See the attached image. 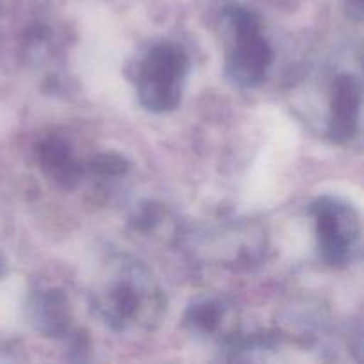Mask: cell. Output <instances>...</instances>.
Listing matches in <instances>:
<instances>
[{"mask_svg":"<svg viewBox=\"0 0 364 364\" xmlns=\"http://www.w3.org/2000/svg\"><path fill=\"white\" fill-rule=\"evenodd\" d=\"M139 304H141V295L135 290L132 283L117 284L109 294V320L110 322H127L137 315Z\"/></svg>","mask_w":364,"mask_h":364,"instance_id":"7","label":"cell"},{"mask_svg":"<svg viewBox=\"0 0 364 364\" xmlns=\"http://www.w3.org/2000/svg\"><path fill=\"white\" fill-rule=\"evenodd\" d=\"M329 135L333 141L345 142L352 139L359 127L361 110V82L352 75H341L336 78L331 105Z\"/></svg>","mask_w":364,"mask_h":364,"instance_id":"3","label":"cell"},{"mask_svg":"<svg viewBox=\"0 0 364 364\" xmlns=\"http://www.w3.org/2000/svg\"><path fill=\"white\" fill-rule=\"evenodd\" d=\"M188 59L183 50L171 43L155 46L142 64L139 96L146 109L164 112L180 103L181 84L187 75Z\"/></svg>","mask_w":364,"mask_h":364,"instance_id":"1","label":"cell"},{"mask_svg":"<svg viewBox=\"0 0 364 364\" xmlns=\"http://www.w3.org/2000/svg\"><path fill=\"white\" fill-rule=\"evenodd\" d=\"M272 63V50L269 43L258 34L238 38V46L231 53L228 73L237 84L252 87L259 84Z\"/></svg>","mask_w":364,"mask_h":364,"instance_id":"4","label":"cell"},{"mask_svg":"<svg viewBox=\"0 0 364 364\" xmlns=\"http://www.w3.org/2000/svg\"><path fill=\"white\" fill-rule=\"evenodd\" d=\"M220 315H223V311H220L219 304H215V302H201V304H196L191 308L188 322L208 333V331H213L219 326Z\"/></svg>","mask_w":364,"mask_h":364,"instance_id":"8","label":"cell"},{"mask_svg":"<svg viewBox=\"0 0 364 364\" xmlns=\"http://www.w3.org/2000/svg\"><path fill=\"white\" fill-rule=\"evenodd\" d=\"M348 7H350V14L355 20H361L363 14V0H348Z\"/></svg>","mask_w":364,"mask_h":364,"instance_id":"10","label":"cell"},{"mask_svg":"<svg viewBox=\"0 0 364 364\" xmlns=\"http://www.w3.org/2000/svg\"><path fill=\"white\" fill-rule=\"evenodd\" d=\"M315 212L323 259L331 265H340L348 255V230L358 228V223L352 219L350 210L340 206L333 199H320Z\"/></svg>","mask_w":364,"mask_h":364,"instance_id":"2","label":"cell"},{"mask_svg":"<svg viewBox=\"0 0 364 364\" xmlns=\"http://www.w3.org/2000/svg\"><path fill=\"white\" fill-rule=\"evenodd\" d=\"M39 156H41L43 166L52 171L57 181H60L64 187H71L78 180L80 173L77 169V164L71 160L70 148L63 139L50 137L48 141L43 142Z\"/></svg>","mask_w":364,"mask_h":364,"instance_id":"5","label":"cell"},{"mask_svg":"<svg viewBox=\"0 0 364 364\" xmlns=\"http://www.w3.org/2000/svg\"><path fill=\"white\" fill-rule=\"evenodd\" d=\"M39 329L48 334H59L68 326V302L59 291H46L38 299L34 308Z\"/></svg>","mask_w":364,"mask_h":364,"instance_id":"6","label":"cell"},{"mask_svg":"<svg viewBox=\"0 0 364 364\" xmlns=\"http://www.w3.org/2000/svg\"><path fill=\"white\" fill-rule=\"evenodd\" d=\"M92 169L114 176V174H121L127 171V162L119 155H100L92 160Z\"/></svg>","mask_w":364,"mask_h":364,"instance_id":"9","label":"cell"}]
</instances>
